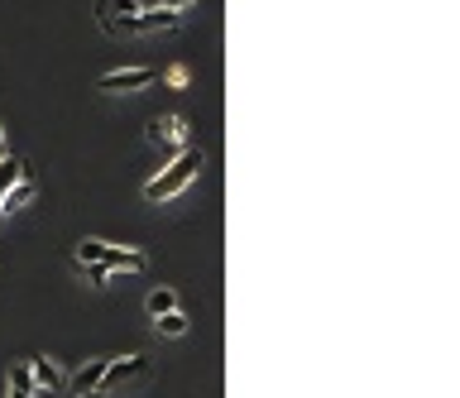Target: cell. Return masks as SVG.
<instances>
[{
  "label": "cell",
  "instance_id": "1",
  "mask_svg": "<svg viewBox=\"0 0 460 398\" xmlns=\"http://www.w3.org/2000/svg\"><path fill=\"white\" fill-rule=\"evenodd\" d=\"M197 173H202V149H183V154L173 159V168H163L159 178L144 183V202H168V197H178Z\"/></svg>",
  "mask_w": 460,
  "mask_h": 398
},
{
  "label": "cell",
  "instance_id": "2",
  "mask_svg": "<svg viewBox=\"0 0 460 398\" xmlns=\"http://www.w3.org/2000/svg\"><path fill=\"white\" fill-rule=\"evenodd\" d=\"M149 379H153V365L144 355H121V360H105L97 394H115V389H125V384H149Z\"/></svg>",
  "mask_w": 460,
  "mask_h": 398
},
{
  "label": "cell",
  "instance_id": "3",
  "mask_svg": "<svg viewBox=\"0 0 460 398\" xmlns=\"http://www.w3.org/2000/svg\"><path fill=\"white\" fill-rule=\"evenodd\" d=\"M144 135H149V144L168 149V154H183V149H192V144H187V121H183V115H153Z\"/></svg>",
  "mask_w": 460,
  "mask_h": 398
},
{
  "label": "cell",
  "instance_id": "4",
  "mask_svg": "<svg viewBox=\"0 0 460 398\" xmlns=\"http://www.w3.org/2000/svg\"><path fill=\"white\" fill-rule=\"evenodd\" d=\"M25 365H29L34 394H49V398H63V394H67V379H63V370H58V360L34 355V360H25Z\"/></svg>",
  "mask_w": 460,
  "mask_h": 398
},
{
  "label": "cell",
  "instance_id": "5",
  "mask_svg": "<svg viewBox=\"0 0 460 398\" xmlns=\"http://www.w3.org/2000/svg\"><path fill=\"white\" fill-rule=\"evenodd\" d=\"M159 82V67H121V73H105L97 82V91H139Z\"/></svg>",
  "mask_w": 460,
  "mask_h": 398
},
{
  "label": "cell",
  "instance_id": "6",
  "mask_svg": "<svg viewBox=\"0 0 460 398\" xmlns=\"http://www.w3.org/2000/svg\"><path fill=\"white\" fill-rule=\"evenodd\" d=\"M101 374H105V360H82L77 374L67 379V389H73V398H87L101 389Z\"/></svg>",
  "mask_w": 460,
  "mask_h": 398
},
{
  "label": "cell",
  "instance_id": "7",
  "mask_svg": "<svg viewBox=\"0 0 460 398\" xmlns=\"http://www.w3.org/2000/svg\"><path fill=\"white\" fill-rule=\"evenodd\" d=\"M34 192H39V187H34V178H19L10 192H0V212H19V207H29Z\"/></svg>",
  "mask_w": 460,
  "mask_h": 398
},
{
  "label": "cell",
  "instance_id": "8",
  "mask_svg": "<svg viewBox=\"0 0 460 398\" xmlns=\"http://www.w3.org/2000/svg\"><path fill=\"white\" fill-rule=\"evenodd\" d=\"M19 178H29V168H25V159H15V154H5L0 159V192H10Z\"/></svg>",
  "mask_w": 460,
  "mask_h": 398
},
{
  "label": "cell",
  "instance_id": "9",
  "mask_svg": "<svg viewBox=\"0 0 460 398\" xmlns=\"http://www.w3.org/2000/svg\"><path fill=\"white\" fill-rule=\"evenodd\" d=\"M144 308H149V317H163V312L178 308V293H173V288H153L144 298Z\"/></svg>",
  "mask_w": 460,
  "mask_h": 398
},
{
  "label": "cell",
  "instance_id": "10",
  "mask_svg": "<svg viewBox=\"0 0 460 398\" xmlns=\"http://www.w3.org/2000/svg\"><path fill=\"white\" fill-rule=\"evenodd\" d=\"M139 10H144V0H101L105 20H129V15H139Z\"/></svg>",
  "mask_w": 460,
  "mask_h": 398
},
{
  "label": "cell",
  "instance_id": "11",
  "mask_svg": "<svg viewBox=\"0 0 460 398\" xmlns=\"http://www.w3.org/2000/svg\"><path fill=\"white\" fill-rule=\"evenodd\" d=\"M111 245L105 240H77V264H101Z\"/></svg>",
  "mask_w": 460,
  "mask_h": 398
},
{
  "label": "cell",
  "instance_id": "12",
  "mask_svg": "<svg viewBox=\"0 0 460 398\" xmlns=\"http://www.w3.org/2000/svg\"><path fill=\"white\" fill-rule=\"evenodd\" d=\"M153 322H159V332H163V336H183V332H187V317H183L178 308L163 312V317H153Z\"/></svg>",
  "mask_w": 460,
  "mask_h": 398
},
{
  "label": "cell",
  "instance_id": "13",
  "mask_svg": "<svg viewBox=\"0 0 460 398\" xmlns=\"http://www.w3.org/2000/svg\"><path fill=\"white\" fill-rule=\"evenodd\" d=\"M82 274H87V284H91V288H105V284H111V278H115V274H111V269H105V264H82Z\"/></svg>",
  "mask_w": 460,
  "mask_h": 398
},
{
  "label": "cell",
  "instance_id": "14",
  "mask_svg": "<svg viewBox=\"0 0 460 398\" xmlns=\"http://www.w3.org/2000/svg\"><path fill=\"white\" fill-rule=\"evenodd\" d=\"M153 5H163V10H173V15H183V10H192L197 0H153Z\"/></svg>",
  "mask_w": 460,
  "mask_h": 398
},
{
  "label": "cell",
  "instance_id": "15",
  "mask_svg": "<svg viewBox=\"0 0 460 398\" xmlns=\"http://www.w3.org/2000/svg\"><path fill=\"white\" fill-rule=\"evenodd\" d=\"M0 159H5V130H0Z\"/></svg>",
  "mask_w": 460,
  "mask_h": 398
},
{
  "label": "cell",
  "instance_id": "16",
  "mask_svg": "<svg viewBox=\"0 0 460 398\" xmlns=\"http://www.w3.org/2000/svg\"><path fill=\"white\" fill-rule=\"evenodd\" d=\"M87 398H101V394H87Z\"/></svg>",
  "mask_w": 460,
  "mask_h": 398
}]
</instances>
